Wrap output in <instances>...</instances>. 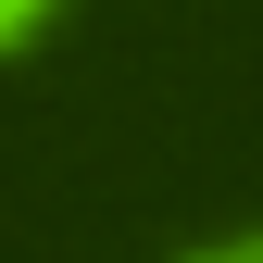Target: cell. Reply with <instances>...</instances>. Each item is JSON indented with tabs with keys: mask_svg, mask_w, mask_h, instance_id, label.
<instances>
[{
	"mask_svg": "<svg viewBox=\"0 0 263 263\" xmlns=\"http://www.w3.org/2000/svg\"><path fill=\"white\" fill-rule=\"evenodd\" d=\"M38 25H50V0H0V50H13V38H38Z\"/></svg>",
	"mask_w": 263,
	"mask_h": 263,
	"instance_id": "obj_1",
	"label": "cell"
},
{
	"mask_svg": "<svg viewBox=\"0 0 263 263\" xmlns=\"http://www.w3.org/2000/svg\"><path fill=\"white\" fill-rule=\"evenodd\" d=\"M201 263H263V251H201Z\"/></svg>",
	"mask_w": 263,
	"mask_h": 263,
	"instance_id": "obj_2",
	"label": "cell"
}]
</instances>
